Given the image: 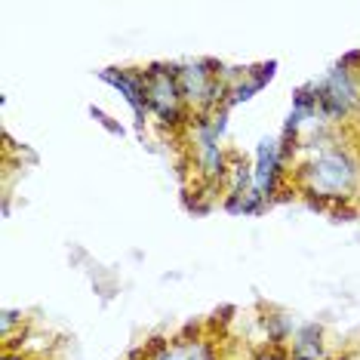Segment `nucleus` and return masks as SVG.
Listing matches in <instances>:
<instances>
[{"label": "nucleus", "instance_id": "nucleus-1", "mask_svg": "<svg viewBox=\"0 0 360 360\" xmlns=\"http://www.w3.org/2000/svg\"><path fill=\"white\" fill-rule=\"evenodd\" d=\"M299 185L308 198H317L311 203L317 210L330 203H348L354 188L360 185V163L351 151L330 145V148L311 154V160L299 169Z\"/></svg>", "mask_w": 360, "mask_h": 360}, {"label": "nucleus", "instance_id": "nucleus-3", "mask_svg": "<svg viewBox=\"0 0 360 360\" xmlns=\"http://www.w3.org/2000/svg\"><path fill=\"white\" fill-rule=\"evenodd\" d=\"M317 86V111L326 124H342L354 111H360V77L348 71L345 65H335L326 71L323 80H314Z\"/></svg>", "mask_w": 360, "mask_h": 360}, {"label": "nucleus", "instance_id": "nucleus-8", "mask_svg": "<svg viewBox=\"0 0 360 360\" xmlns=\"http://www.w3.org/2000/svg\"><path fill=\"white\" fill-rule=\"evenodd\" d=\"M15 323H22V311L6 308V311H4V317H0V333H4V339H10V333H13V326H15Z\"/></svg>", "mask_w": 360, "mask_h": 360}, {"label": "nucleus", "instance_id": "nucleus-5", "mask_svg": "<svg viewBox=\"0 0 360 360\" xmlns=\"http://www.w3.org/2000/svg\"><path fill=\"white\" fill-rule=\"evenodd\" d=\"M99 77L105 80V84H111L127 99V105L136 114V129L142 133L145 129V114H148V105H145V71H136V68H102Z\"/></svg>", "mask_w": 360, "mask_h": 360}, {"label": "nucleus", "instance_id": "nucleus-6", "mask_svg": "<svg viewBox=\"0 0 360 360\" xmlns=\"http://www.w3.org/2000/svg\"><path fill=\"white\" fill-rule=\"evenodd\" d=\"M290 360H326V345H323L321 323H302V326H296V333H292Z\"/></svg>", "mask_w": 360, "mask_h": 360}, {"label": "nucleus", "instance_id": "nucleus-2", "mask_svg": "<svg viewBox=\"0 0 360 360\" xmlns=\"http://www.w3.org/2000/svg\"><path fill=\"white\" fill-rule=\"evenodd\" d=\"M145 105L163 127H185L188 105L179 86V65H151L145 68Z\"/></svg>", "mask_w": 360, "mask_h": 360}, {"label": "nucleus", "instance_id": "nucleus-10", "mask_svg": "<svg viewBox=\"0 0 360 360\" xmlns=\"http://www.w3.org/2000/svg\"><path fill=\"white\" fill-rule=\"evenodd\" d=\"M335 360H360V351H348V354H342V357H335Z\"/></svg>", "mask_w": 360, "mask_h": 360}, {"label": "nucleus", "instance_id": "nucleus-9", "mask_svg": "<svg viewBox=\"0 0 360 360\" xmlns=\"http://www.w3.org/2000/svg\"><path fill=\"white\" fill-rule=\"evenodd\" d=\"M4 360H25V357H22V351H13V348H6V351H4Z\"/></svg>", "mask_w": 360, "mask_h": 360}, {"label": "nucleus", "instance_id": "nucleus-7", "mask_svg": "<svg viewBox=\"0 0 360 360\" xmlns=\"http://www.w3.org/2000/svg\"><path fill=\"white\" fill-rule=\"evenodd\" d=\"M89 114H93V117L99 120V124H102L105 129H108L111 136H124V127H120V124H114V117H108V114H105L102 108H96V105H89Z\"/></svg>", "mask_w": 360, "mask_h": 360}, {"label": "nucleus", "instance_id": "nucleus-4", "mask_svg": "<svg viewBox=\"0 0 360 360\" xmlns=\"http://www.w3.org/2000/svg\"><path fill=\"white\" fill-rule=\"evenodd\" d=\"M283 169H286V158H283L281 136H265L256 148V163H252V188L262 194L265 203L281 191Z\"/></svg>", "mask_w": 360, "mask_h": 360}]
</instances>
